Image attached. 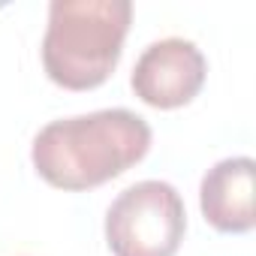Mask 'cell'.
Returning <instances> with one entry per match:
<instances>
[{
  "label": "cell",
  "instance_id": "obj_2",
  "mask_svg": "<svg viewBox=\"0 0 256 256\" xmlns=\"http://www.w3.org/2000/svg\"><path fill=\"white\" fill-rule=\"evenodd\" d=\"M130 22V0H52L42 36L46 76L66 90L100 88L120 60Z\"/></svg>",
  "mask_w": 256,
  "mask_h": 256
},
{
  "label": "cell",
  "instance_id": "obj_3",
  "mask_svg": "<svg viewBox=\"0 0 256 256\" xmlns=\"http://www.w3.org/2000/svg\"><path fill=\"white\" fill-rule=\"evenodd\" d=\"M187 232L181 193L169 181H139L106 211L112 256H175Z\"/></svg>",
  "mask_w": 256,
  "mask_h": 256
},
{
  "label": "cell",
  "instance_id": "obj_5",
  "mask_svg": "<svg viewBox=\"0 0 256 256\" xmlns=\"http://www.w3.org/2000/svg\"><path fill=\"white\" fill-rule=\"evenodd\" d=\"M253 175L256 163L250 157H226L205 172L199 187V205L205 220L217 232L241 235L253 229Z\"/></svg>",
  "mask_w": 256,
  "mask_h": 256
},
{
  "label": "cell",
  "instance_id": "obj_4",
  "mask_svg": "<svg viewBox=\"0 0 256 256\" xmlns=\"http://www.w3.org/2000/svg\"><path fill=\"white\" fill-rule=\"evenodd\" d=\"M208 60L196 42L184 36H169L151 42L130 76L136 96L154 108H181L205 84Z\"/></svg>",
  "mask_w": 256,
  "mask_h": 256
},
{
  "label": "cell",
  "instance_id": "obj_1",
  "mask_svg": "<svg viewBox=\"0 0 256 256\" xmlns=\"http://www.w3.org/2000/svg\"><path fill=\"white\" fill-rule=\"evenodd\" d=\"M148 151L151 126L142 114L100 108L46 124L34 139L30 160L42 181L78 193L124 175Z\"/></svg>",
  "mask_w": 256,
  "mask_h": 256
}]
</instances>
